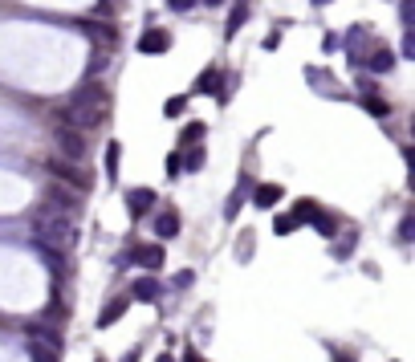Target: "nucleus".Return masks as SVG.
I'll list each match as a JSON object with an SVG mask.
<instances>
[{"mask_svg":"<svg viewBox=\"0 0 415 362\" xmlns=\"http://www.w3.org/2000/svg\"><path fill=\"white\" fill-rule=\"evenodd\" d=\"M33 236H37V244H49V248H70L74 244V220H70V212L45 204L33 216Z\"/></svg>","mask_w":415,"mask_h":362,"instance_id":"nucleus-1","label":"nucleus"},{"mask_svg":"<svg viewBox=\"0 0 415 362\" xmlns=\"http://www.w3.org/2000/svg\"><path fill=\"white\" fill-rule=\"evenodd\" d=\"M49 175L57 183H65V187H74V191H90L94 187L90 171L78 167V159H65V155H53V159H49Z\"/></svg>","mask_w":415,"mask_h":362,"instance_id":"nucleus-2","label":"nucleus"},{"mask_svg":"<svg viewBox=\"0 0 415 362\" xmlns=\"http://www.w3.org/2000/svg\"><path fill=\"white\" fill-rule=\"evenodd\" d=\"M57 123H61V127H74V131H90V127H98L102 118L94 114L86 102H78V98H74V102H65V106L57 110Z\"/></svg>","mask_w":415,"mask_h":362,"instance_id":"nucleus-3","label":"nucleus"},{"mask_svg":"<svg viewBox=\"0 0 415 362\" xmlns=\"http://www.w3.org/2000/svg\"><path fill=\"white\" fill-rule=\"evenodd\" d=\"M57 155H65V159H86V135L82 131H74V127H57Z\"/></svg>","mask_w":415,"mask_h":362,"instance_id":"nucleus-4","label":"nucleus"},{"mask_svg":"<svg viewBox=\"0 0 415 362\" xmlns=\"http://www.w3.org/2000/svg\"><path fill=\"white\" fill-rule=\"evenodd\" d=\"M379 45L374 41V33H370L367 25H350V33H346V53L354 57V61H367V53Z\"/></svg>","mask_w":415,"mask_h":362,"instance_id":"nucleus-5","label":"nucleus"},{"mask_svg":"<svg viewBox=\"0 0 415 362\" xmlns=\"http://www.w3.org/2000/svg\"><path fill=\"white\" fill-rule=\"evenodd\" d=\"M78 102H86L98 118H106V114H110V98H106V90H102L98 82H86V86L78 90Z\"/></svg>","mask_w":415,"mask_h":362,"instance_id":"nucleus-6","label":"nucleus"},{"mask_svg":"<svg viewBox=\"0 0 415 362\" xmlns=\"http://www.w3.org/2000/svg\"><path fill=\"white\" fill-rule=\"evenodd\" d=\"M163 257H167V253H163V244H159V240H151V244H138L135 253H131V261H135V265H142V269H163Z\"/></svg>","mask_w":415,"mask_h":362,"instance_id":"nucleus-7","label":"nucleus"},{"mask_svg":"<svg viewBox=\"0 0 415 362\" xmlns=\"http://www.w3.org/2000/svg\"><path fill=\"white\" fill-rule=\"evenodd\" d=\"M167 49H171V33H167V29H155V25H151V29L138 37V53H147V57H151V53H167Z\"/></svg>","mask_w":415,"mask_h":362,"instance_id":"nucleus-8","label":"nucleus"},{"mask_svg":"<svg viewBox=\"0 0 415 362\" xmlns=\"http://www.w3.org/2000/svg\"><path fill=\"white\" fill-rule=\"evenodd\" d=\"M49 204L61 208V212H70V216H78V208H82V200H78L74 191H65V183H53V187H49Z\"/></svg>","mask_w":415,"mask_h":362,"instance_id":"nucleus-9","label":"nucleus"},{"mask_svg":"<svg viewBox=\"0 0 415 362\" xmlns=\"http://www.w3.org/2000/svg\"><path fill=\"white\" fill-rule=\"evenodd\" d=\"M367 65H370V74H391V70H395V53L387 45H374L367 53Z\"/></svg>","mask_w":415,"mask_h":362,"instance_id":"nucleus-10","label":"nucleus"},{"mask_svg":"<svg viewBox=\"0 0 415 362\" xmlns=\"http://www.w3.org/2000/svg\"><path fill=\"white\" fill-rule=\"evenodd\" d=\"M127 204H131L135 216H147L151 204H155V187H135V191H127Z\"/></svg>","mask_w":415,"mask_h":362,"instance_id":"nucleus-11","label":"nucleus"},{"mask_svg":"<svg viewBox=\"0 0 415 362\" xmlns=\"http://www.w3.org/2000/svg\"><path fill=\"white\" fill-rule=\"evenodd\" d=\"M195 90H200V94H220V70H216V65H208V70L195 78Z\"/></svg>","mask_w":415,"mask_h":362,"instance_id":"nucleus-12","label":"nucleus"},{"mask_svg":"<svg viewBox=\"0 0 415 362\" xmlns=\"http://www.w3.org/2000/svg\"><path fill=\"white\" fill-rule=\"evenodd\" d=\"M131 297H135V301H155V297H159V285H155V277H138L135 289H131Z\"/></svg>","mask_w":415,"mask_h":362,"instance_id":"nucleus-13","label":"nucleus"},{"mask_svg":"<svg viewBox=\"0 0 415 362\" xmlns=\"http://www.w3.org/2000/svg\"><path fill=\"white\" fill-rule=\"evenodd\" d=\"M127 306H131V297H114V301H110V306L102 310V317H98V326H114L118 317L127 314Z\"/></svg>","mask_w":415,"mask_h":362,"instance_id":"nucleus-14","label":"nucleus"},{"mask_svg":"<svg viewBox=\"0 0 415 362\" xmlns=\"http://www.w3.org/2000/svg\"><path fill=\"white\" fill-rule=\"evenodd\" d=\"M277 200H281V187H273V183H261V187L253 191V204H257V208H273Z\"/></svg>","mask_w":415,"mask_h":362,"instance_id":"nucleus-15","label":"nucleus"},{"mask_svg":"<svg viewBox=\"0 0 415 362\" xmlns=\"http://www.w3.org/2000/svg\"><path fill=\"white\" fill-rule=\"evenodd\" d=\"M155 232H159L163 240H171V236L180 232V216H175V212H163V216H155Z\"/></svg>","mask_w":415,"mask_h":362,"instance_id":"nucleus-16","label":"nucleus"},{"mask_svg":"<svg viewBox=\"0 0 415 362\" xmlns=\"http://www.w3.org/2000/svg\"><path fill=\"white\" fill-rule=\"evenodd\" d=\"M180 167H187V171H200V167H204V147H200V142H191V151L180 159Z\"/></svg>","mask_w":415,"mask_h":362,"instance_id":"nucleus-17","label":"nucleus"},{"mask_svg":"<svg viewBox=\"0 0 415 362\" xmlns=\"http://www.w3.org/2000/svg\"><path fill=\"white\" fill-rule=\"evenodd\" d=\"M244 21H248V8H244V4H236V8H232V17H228V37L240 33V25H244Z\"/></svg>","mask_w":415,"mask_h":362,"instance_id":"nucleus-18","label":"nucleus"},{"mask_svg":"<svg viewBox=\"0 0 415 362\" xmlns=\"http://www.w3.org/2000/svg\"><path fill=\"white\" fill-rule=\"evenodd\" d=\"M310 224L318 228V232H322V236H334V232H338V224H334V220H330V216H326V212H314V216H310Z\"/></svg>","mask_w":415,"mask_h":362,"instance_id":"nucleus-19","label":"nucleus"},{"mask_svg":"<svg viewBox=\"0 0 415 362\" xmlns=\"http://www.w3.org/2000/svg\"><path fill=\"white\" fill-rule=\"evenodd\" d=\"M306 78H310L314 86H326V90H334V78H330L326 70H318V65H310V70H306Z\"/></svg>","mask_w":415,"mask_h":362,"instance_id":"nucleus-20","label":"nucleus"},{"mask_svg":"<svg viewBox=\"0 0 415 362\" xmlns=\"http://www.w3.org/2000/svg\"><path fill=\"white\" fill-rule=\"evenodd\" d=\"M314 212H318V204H314V200H297V208H293V220L301 224V220H310Z\"/></svg>","mask_w":415,"mask_h":362,"instance_id":"nucleus-21","label":"nucleus"},{"mask_svg":"<svg viewBox=\"0 0 415 362\" xmlns=\"http://www.w3.org/2000/svg\"><path fill=\"white\" fill-rule=\"evenodd\" d=\"M200 138H204V123H191V127H184V135H180V142H200Z\"/></svg>","mask_w":415,"mask_h":362,"instance_id":"nucleus-22","label":"nucleus"},{"mask_svg":"<svg viewBox=\"0 0 415 362\" xmlns=\"http://www.w3.org/2000/svg\"><path fill=\"white\" fill-rule=\"evenodd\" d=\"M399 21H403V29H412V21H415V0H403V4H399Z\"/></svg>","mask_w":415,"mask_h":362,"instance_id":"nucleus-23","label":"nucleus"},{"mask_svg":"<svg viewBox=\"0 0 415 362\" xmlns=\"http://www.w3.org/2000/svg\"><path fill=\"white\" fill-rule=\"evenodd\" d=\"M118 155H123V147H118V142H110V147H106V167H110V175L118 171Z\"/></svg>","mask_w":415,"mask_h":362,"instance_id":"nucleus-24","label":"nucleus"},{"mask_svg":"<svg viewBox=\"0 0 415 362\" xmlns=\"http://www.w3.org/2000/svg\"><path fill=\"white\" fill-rule=\"evenodd\" d=\"M184 106H187V98H167V106H163V110H167V118H180V114H184Z\"/></svg>","mask_w":415,"mask_h":362,"instance_id":"nucleus-25","label":"nucleus"},{"mask_svg":"<svg viewBox=\"0 0 415 362\" xmlns=\"http://www.w3.org/2000/svg\"><path fill=\"white\" fill-rule=\"evenodd\" d=\"M293 228H297V220H293V216H277V220H273V232H277V236H285V232H293Z\"/></svg>","mask_w":415,"mask_h":362,"instance_id":"nucleus-26","label":"nucleus"},{"mask_svg":"<svg viewBox=\"0 0 415 362\" xmlns=\"http://www.w3.org/2000/svg\"><path fill=\"white\" fill-rule=\"evenodd\" d=\"M191 281H195V273H191V269H184V273H175V281H171V285H175V289H187Z\"/></svg>","mask_w":415,"mask_h":362,"instance_id":"nucleus-27","label":"nucleus"},{"mask_svg":"<svg viewBox=\"0 0 415 362\" xmlns=\"http://www.w3.org/2000/svg\"><path fill=\"white\" fill-rule=\"evenodd\" d=\"M403 57H415V33L403 29Z\"/></svg>","mask_w":415,"mask_h":362,"instance_id":"nucleus-28","label":"nucleus"},{"mask_svg":"<svg viewBox=\"0 0 415 362\" xmlns=\"http://www.w3.org/2000/svg\"><path fill=\"white\" fill-rule=\"evenodd\" d=\"M240 200H244V191H232L228 208H224V212H228V216H236V212H240Z\"/></svg>","mask_w":415,"mask_h":362,"instance_id":"nucleus-29","label":"nucleus"},{"mask_svg":"<svg viewBox=\"0 0 415 362\" xmlns=\"http://www.w3.org/2000/svg\"><path fill=\"white\" fill-rule=\"evenodd\" d=\"M412 232H415V220H412V216H403V224H399V236H403V240H412Z\"/></svg>","mask_w":415,"mask_h":362,"instance_id":"nucleus-30","label":"nucleus"},{"mask_svg":"<svg viewBox=\"0 0 415 362\" xmlns=\"http://www.w3.org/2000/svg\"><path fill=\"white\" fill-rule=\"evenodd\" d=\"M191 4H195V0H167V8H171V12H187Z\"/></svg>","mask_w":415,"mask_h":362,"instance_id":"nucleus-31","label":"nucleus"},{"mask_svg":"<svg viewBox=\"0 0 415 362\" xmlns=\"http://www.w3.org/2000/svg\"><path fill=\"white\" fill-rule=\"evenodd\" d=\"M180 171H184V167H180V155H171V159H167V175H180Z\"/></svg>","mask_w":415,"mask_h":362,"instance_id":"nucleus-32","label":"nucleus"},{"mask_svg":"<svg viewBox=\"0 0 415 362\" xmlns=\"http://www.w3.org/2000/svg\"><path fill=\"white\" fill-rule=\"evenodd\" d=\"M248 248H253V236H248V232H244V236H240V261H244V257H248Z\"/></svg>","mask_w":415,"mask_h":362,"instance_id":"nucleus-33","label":"nucleus"},{"mask_svg":"<svg viewBox=\"0 0 415 362\" xmlns=\"http://www.w3.org/2000/svg\"><path fill=\"white\" fill-rule=\"evenodd\" d=\"M184 362H204V359H200V354H187V359Z\"/></svg>","mask_w":415,"mask_h":362,"instance_id":"nucleus-34","label":"nucleus"},{"mask_svg":"<svg viewBox=\"0 0 415 362\" xmlns=\"http://www.w3.org/2000/svg\"><path fill=\"white\" fill-rule=\"evenodd\" d=\"M314 4H330V0H314Z\"/></svg>","mask_w":415,"mask_h":362,"instance_id":"nucleus-35","label":"nucleus"},{"mask_svg":"<svg viewBox=\"0 0 415 362\" xmlns=\"http://www.w3.org/2000/svg\"><path fill=\"white\" fill-rule=\"evenodd\" d=\"M159 362H171V359H167V354H163V359H159Z\"/></svg>","mask_w":415,"mask_h":362,"instance_id":"nucleus-36","label":"nucleus"}]
</instances>
